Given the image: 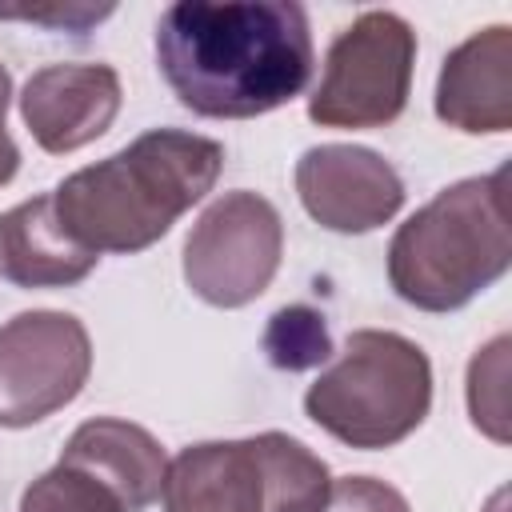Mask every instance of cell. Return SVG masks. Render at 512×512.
I'll return each instance as SVG.
<instances>
[{
	"label": "cell",
	"instance_id": "7c38bea8",
	"mask_svg": "<svg viewBox=\"0 0 512 512\" xmlns=\"http://www.w3.org/2000/svg\"><path fill=\"white\" fill-rule=\"evenodd\" d=\"M60 464H72L96 476L104 488L116 492L124 512H144L148 504H156L164 488V472H168L164 448L152 440V432L128 420H112V416L84 420L68 436Z\"/></svg>",
	"mask_w": 512,
	"mask_h": 512
},
{
	"label": "cell",
	"instance_id": "3957f363",
	"mask_svg": "<svg viewBox=\"0 0 512 512\" xmlns=\"http://www.w3.org/2000/svg\"><path fill=\"white\" fill-rule=\"evenodd\" d=\"M512 264L508 168L460 180L416 208L388 244V280L424 312L464 308Z\"/></svg>",
	"mask_w": 512,
	"mask_h": 512
},
{
	"label": "cell",
	"instance_id": "ffe728a7",
	"mask_svg": "<svg viewBox=\"0 0 512 512\" xmlns=\"http://www.w3.org/2000/svg\"><path fill=\"white\" fill-rule=\"evenodd\" d=\"M8 96H12V80H8V68L0 64V120H4V112H8Z\"/></svg>",
	"mask_w": 512,
	"mask_h": 512
},
{
	"label": "cell",
	"instance_id": "30bf717a",
	"mask_svg": "<svg viewBox=\"0 0 512 512\" xmlns=\"http://www.w3.org/2000/svg\"><path fill=\"white\" fill-rule=\"evenodd\" d=\"M120 112V76L108 64H48L28 76L20 116L32 140L60 156L92 144Z\"/></svg>",
	"mask_w": 512,
	"mask_h": 512
},
{
	"label": "cell",
	"instance_id": "9a60e30c",
	"mask_svg": "<svg viewBox=\"0 0 512 512\" xmlns=\"http://www.w3.org/2000/svg\"><path fill=\"white\" fill-rule=\"evenodd\" d=\"M20 512H124V504L84 468L56 464L24 488Z\"/></svg>",
	"mask_w": 512,
	"mask_h": 512
},
{
	"label": "cell",
	"instance_id": "ac0fdd59",
	"mask_svg": "<svg viewBox=\"0 0 512 512\" xmlns=\"http://www.w3.org/2000/svg\"><path fill=\"white\" fill-rule=\"evenodd\" d=\"M104 16H112V4H0V20H32V24H48V28H64V32H84L92 24H100Z\"/></svg>",
	"mask_w": 512,
	"mask_h": 512
},
{
	"label": "cell",
	"instance_id": "7a4b0ae2",
	"mask_svg": "<svg viewBox=\"0 0 512 512\" xmlns=\"http://www.w3.org/2000/svg\"><path fill=\"white\" fill-rule=\"evenodd\" d=\"M224 168V148L180 128H152L116 156L72 172L52 208L88 252H140L156 244Z\"/></svg>",
	"mask_w": 512,
	"mask_h": 512
},
{
	"label": "cell",
	"instance_id": "52a82bcc",
	"mask_svg": "<svg viewBox=\"0 0 512 512\" xmlns=\"http://www.w3.org/2000/svg\"><path fill=\"white\" fill-rule=\"evenodd\" d=\"M280 252V212L256 192H224L184 240V280L216 308H244L272 284Z\"/></svg>",
	"mask_w": 512,
	"mask_h": 512
},
{
	"label": "cell",
	"instance_id": "5bb4252c",
	"mask_svg": "<svg viewBox=\"0 0 512 512\" xmlns=\"http://www.w3.org/2000/svg\"><path fill=\"white\" fill-rule=\"evenodd\" d=\"M264 352L284 372L324 364L332 356V336H328L324 316L316 308H304V304L280 308L264 328Z\"/></svg>",
	"mask_w": 512,
	"mask_h": 512
},
{
	"label": "cell",
	"instance_id": "e0dca14e",
	"mask_svg": "<svg viewBox=\"0 0 512 512\" xmlns=\"http://www.w3.org/2000/svg\"><path fill=\"white\" fill-rule=\"evenodd\" d=\"M504 352H508V340L496 336V340L472 360V368H468V412H476V408L484 404V396H492V400H488L492 420H496L500 436L508 440V416H504Z\"/></svg>",
	"mask_w": 512,
	"mask_h": 512
},
{
	"label": "cell",
	"instance_id": "8fae6325",
	"mask_svg": "<svg viewBox=\"0 0 512 512\" xmlns=\"http://www.w3.org/2000/svg\"><path fill=\"white\" fill-rule=\"evenodd\" d=\"M436 116L460 132L512 128V28L492 24L448 52L436 80Z\"/></svg>",
	"mask_w": 512,
	"mask_h": 512
},
{
	"label": "cell",
	"instance_id": "d6986e66",
	"mask_svg": "<svg viewBox=\"0 0 512 512\" xmlns=\"http://www.w3.org/2000/svg\"><path fill=\"white\" fill-rule=\"evenodd\" d=\"M20 168V148L12 144V136L4 132V120H0V184H8Z\"/></svg>",
	"mask_w": 512,
	"mask_h": 512
},
{
	"label": "cell",
	"instance_id": "8992f818",
	"mask_svg": "<svg viewBox=\"0 0 512 512\" xmlns=\"http://www.w3.org/2000/svg\"><path fill=\"white\" fill-rule=\"evenodd\" d=\"M416 32L388 8L360 12L328 48L324 76L308 96V116L320 128H384L412 88Z\"/></svg>",
	"mask_w": 512,
	"mask_h": 512
},
{
	"label": "cell",
	"instance_id": "5b68a950",
	"mask_svg": "<svg viewBox=\"0 0 512 512\" xmlns=\"http://www.w3.org/2000/svg\"><path fill=\"white\" fill-rule=\"evenodd\" d=\"M332 480L316 452L284 432L184 448L164 472V512H320Z\"/></svg>",
	"mask_w": 512,
	"mask_h": 512
},
{
	"label": "cell",
	"instance_id": "277c9868",
	"mask_svg": "<svg viewBox=\"0 0 512 512\" xmlns=\"http://www.w3.org/2000/svg\"><path fill=\"white\" fill-rule=\"evenodd\" d=\"M432 408V364L400 332L360 328L308 384L304 412L348 448H392Z\"/></svg>",
	"mask_w": 512,
	"mask_h": 512
},
{
	"label": "cell",
	"instance_id": "6da1fadb",
	"mask_svg": "<svg viewBox=\"0 0 512 512\" xmlns=\"http://www.w3.org/2000/svg\"><path fill=\"white\" fill-rule=\"evenodd\" d=\"M156 64L196 116H264L312 76L308 12L292 0H180L156 24Z\"/></svg>",
	"mask_w": 512,
	"mask_h": 512
},
{
	"label": "cell",
	"instance_id": "2e32d148",
	"mask_svg": "<svg viewBox=\"0 0 512 512\" xmlns=\"http://www.w3.org/2000/svg\"><path fill=\"white\" fill-rule=\"evenodd\" d=\"M320 512H408V500L376 476H340L332 480Z\"/></svg>",
	"mask_w": 512,
	"mask_h": 512
},
{
	"label": "cell",
	"instance_id": "ba28073f",
	"mask_svg": "<svg viewBox=\"0 0 512 512\" xmlns=\"http://www.w3.org/2000/svg\"><path fill=\"white\" fill-rule=\"evenodd\" d=\"M92 372V344L68 312H20L0 328V424L28 428L72 404Z\"/></svg>",
	"mask_w": 512,
	"mask_h": 512
},
{
	"label": "cell",
	"instance_id": "9c48e42d",
	"mask_svg": "<svg viewBox=\"0 0 512 512\" xmlns=\"http://www.w3.org/2000/svg\"><path fill=\"white\" fill-rule=\"evenodd\" d=\"M296 192L316 224L328 232H372L404 204L396 168L360 144H316L296 160Z\"/></svg>",
	"mask_w": 512,
	"mask_h": 512
},
{
	"label": "cell",
	"instance_id": "4fadbf2b",
	"mask_svg": "<svg viewBox=\"0 0 512 512\" xmlns=\"http://www.w3.org/2000/svg\"><path fill=\"white\" fill-rule=\"evenodd\" d=\"M96 252L76 244L52 208V192L0 216V276L16 288H64L96 268Z\"/></svg>",
	"mask_w": 512,
	"mask_h": 512
}]
</instances>
